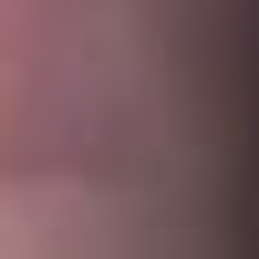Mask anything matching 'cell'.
<instances>
[{
  "label": "cell",
  "mask_w": 259,
  "mask_h": 259,
  "mask_svg": "<svg viewBox=\"0 0 259 259\" xmlns=\"http://www.w3.org/2000/svg\"><path fill=\"white\" fill-rule=\"evenodd\" d=\"M31 41H41V0H0V73L31 62Z\"/></svg>",
  "instance_id": "obj_1"
}]
</instances>
